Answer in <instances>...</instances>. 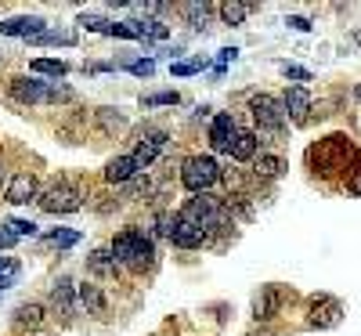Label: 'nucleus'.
<instances>
[{
  "mask_svg": "<svg viewBox=\"0 0 361 336\" xmlns=\"http://www.w3.org/2000/svg\"><path fill=\"white\" fill-rule=\"evenodd\" d=\"M217 15L224 18V25H243L246 15H250V8H246V4H221Z\"/></svg>",
  "mask_w": 361,
  "mask_h": 336,
  "instance_id": "obj_25",
  "label": "nucleus"
},
{
  "mask_svg": "<svg viewBox=\"0 0 361 336\" xmlns=\"http://www.w3.org/2000/svg\"><path fill=\"white\" fill-rule=\"evenodd\" d=\"M76 300H80V296H76L73 279H66V275H62V279L51 286V304H54V311L66 315V318H73V315H76Z\"/></svg>",
  "mask_w": 361,
  "mask_h": 336,
  "instance_id": "obj_14",
  "label": "nucleus"
},
{
  "mask_svg": "<svg viewBox=\"0 0 361 336\" xmlns=\"http://www.w3.org/2000/svg\"><path fill=\"white\" fill-rule=\"evenodd\" d=\"M8 228H11L18 239H33V235H37V224H33V221H22V217H18V221H8Z\"/></svg>",
  "mask_w": 361,
  "mask_h": 336,
  "instance_id": "obj_31",
  "label": "nucleus"
},
{
  "mask_svg": "<svg viewBox=\"0 0 361 336\" xmlns=\"http://www.w3.org/2000/svg\"><path fill=\"white\" fill-rule=\"evenodd\" d=\"M282 105H286V116L293 119V124H307V112H311V90L307 87H286L282 90Z\"/></svg>",
  "mask_w": 361,
  "mask_h": 336,
  "instance_id": "obj_11",
  "label": "nucleus"
},
{
  "mask_svg": "<svg viewBox=\"0 0 361 336\" xmlns=\"http://www.w3.org/2000/svg\"><path fill=\"white\" fill-rule=\"evenodd\" d=\"M112 250V260L119 271H134V275H145L148 268H156V242H152V232H145L141 224H127L119 228L109 242Z\"/></svg>",
  "mask_w": 361,
  "mask_h": 336,
  "instance_id": "obj_1",
  "label": "nucleus"
},
{
  "mask_svg": "<svg viewBox=\"0 0 361 336\" xmlns=\"http://www.w3.org/2000/svg\"><path fill=\"white\" fill-rule=\"evenodd\" d=\"M76 242H80V232H73V228H58L47 235V246H58V250H69Z\"/></svg>",
  "mask_w": 361,
  "mask_h": 336,
  "instance_id": "obj_26",
  "label": "nucleus"
},
{
  "mask_svg": "<svg viewBox=\"0 0 361 336\" xmlns=\"http://www.w3.org/2000/svg\"><path fill=\"white\" fill-rule=\"evenodd\" d=\"M76 296H80V304H83L90 315H102V311L109 308V300H105V293H102L98 282H80V286H76Z\"/></svg>",
  "mask_w": 361,
  "mask_h": 336,
  "instance_id": "obj_18",
  "label": "nucleus"
},
{
  "mask_svg": "<svg viewBox=\"0 0 361 336\" xmlns=\"http://www.w3.org/2000/svg\"><path fill=\"white\" fill-rule=\"evenodd\" d=\"M44 25H47V22L37 18V15H15V18L0 22V37H25V40H33V37L47 33Z\"/></svg>",
  "mask_w": 361,
  "mask_h": 336,
  "instance_id": "obj_12",
  "label": "nucleus"
},
{
  "mask_svg": "<svg viewBox=\"0 0 361 336\" xmlns=\"http://www.w3.org/2000/svg\"><path fill=\"white\" fill-rule=\"evenodd\" d=\"M8 95L18 105H54V102H69L73 90L62 87L58 80H40V76H15L8 83Z\"/></svg>",
  "mask_w": 361,
  "mask_h": 336,
  "instance_id": "obj_3",
  "label": "nucleus"
},
{
  "mask_svg": "<svg viewBox=\"0 0 361 336\" xmlns=\"http://www.w3.org/2000/svg\"><path fill=\"white\" fill-rule=\"evenodd\" d=\"M141 170H137V163H134V156L130 152H123V156H116V160H109L105 163V185H130V181L137 177Z\"/></svg>",
  "mask_w": 361,
  "mask_h": 336,
  "instance_id": "obj_13",
  "label": "nucleus"
},
{
  "mask_svg": "<svg viewBox=\"0 0 361 336\" xmlns=\"http://www.w3.org/2000/svg\"><path fill=\"white\" fill-rule=\"evenodd\" d=\"M18 268V260H11V257H0V271H15Z\"/></svg>",
  "mask_w": 361,
  "mask_h": 336,
  "instance_id": "obj_37",
  "label": "nucleus"
},
{
  "mask_svg": "<svg viewBox=\"0 0 361 336\" xmlns=\"http://www.w3.org/2000/svg\"><path fill=\"white\" fill-rule=\"evenodd\" d=\"M127 69H130L134 76H152V73H156V62H152V58H141V62H130Z\"/></svg>",
  "mask_w": 361,
  "mask_h": 336,
  "instance_id": "obj_35",
  "label": "nucleus"
},
{
  "mask_svg": "<svg viewBox=\"0 0 361 336\" xmlns=\"http://www.w3.org/2000/svg\"><path fill=\"white\" fill-rule=\"evenodd\" d=\"M87 271L90 275H98V279H109V275H116V260H112V250L109 246H98V250H90L87 257Z\"/></svg>",
  "mask_w": 361,
  "mask_h": 336,
  "instance_id": "obj_20",
  "label": "nucleus"
},
{
  "mask_svg": "<svg viewBox=\"0 0 361 336\" xmlns=\"http://www.w3.org/2000/svg\"><path fill=\"white\" fill-rule=\"evenodd\" d=\"M94 124L102 127V134H119V131H127V116H123V109H112V105H102V109H94Z\"/></svg>",
  "mask_w": 361,
  "mask_h": 336,
  "instance_id": "obj_17",
  "label": "nucleus"
},
{
  "mask_svg": "<svg viewBox=\"0 0 361 336\" xmlns=\"http://www.w3.org/2000/svg\"><path fill=\"white\" fill-rule=\"evenodd\" d=\"M357 40H361V33H357Z\"/></svg>",
  "mask_w": 361,
  "mask_h": 336,
  "instance_id": "obj_41",
  "label": "nucleus"
},
{
  "mask_svg": "<svg viewBox=\"0 0 361 336\" xmlns=\"http://www.w3.org/2000/svg\"><path fill=\"white\" fill-rule=\"evenodd\" d=\"M282 73H286V80H300V83H307V80H311V69H304V66H289V62H282Z\"/></svg>",
  "mask_w": 361,
  "mask_h": 336,
  "instance_id": "obj_32",
  "label": "nucleus"
},
{
  "mask_svg": "<svg viewBox=\"0 0 361 336\" xmlns=\"http://www.w3.org/2000/svg\"><path fill=\"white\" fill-rule=\"evenodd\" d=\"M246 336H275L271 329H253V332H246Z\"/></svg>",
  "mask_w": 361,
  "mask_h": 336,
  "instance_id": "obj_38",
  "label": "nucleus"
},
{
  "mask_svg": "<svg viewBox=\"0 0 361 336\" xmlns=\"http://www.w3.org/2000/svg\"><path fill=\"white\" fill-rule=\"evenodd\" d=\"M347 192L350 196H361V152L354 156V167L347 170Z\"/></svg>",
  "mask_w": 361,
  "mask_h": 336,
  "instance_id": "obj_28",
  "label": "nucleus"
},
{
  "mask_svg": "<svg viewBox=\"0 0 361 336\" xmlns=\"http://www.w3.org/2000/svg\"><path fill=\"white\" fill-rule=\"evenodd\" d=\"M354 95H357V102H361V83H357V87H354Z\"/></svg>",
  "mask_w": 361,
  "mask_h": 336,
  "instance_id": "obj_40",
  "label": "nucleus"
},
{
  "mask_svg": "<svg viewBox=\"0 0 361 336\" xmlns=\"http://www.w3.org/2000/svg\"><path fill=\"white\" fill-rule=\"evenodd\" d=\"M214 11H217L214 4H185V8H180V15L188 18V25H192V29H202V25H206V18L214 15Z\"/></svg>",
  "mask_w": 361,
  "mask_h": 336,
  "instance_id": "obj_23",
  "label": "nucleus"
},
{
  "mask_svg": "<svg viewBox=\"0 0 361 336\" xmlns=\"http://www.w3.org/2000/svg\"><path fill=\"white\" fill-rule=\"evenodd\" d=\"M199 69H202V62H173V66H170L173 76H195Z\"/></svg>",
  "mask_w": 361,
  "mask_h": 336,
  "instance_id": "obj_34",
  "label": "nucleus"
},
{
  "mask_svg": "<svg viewBox=\"0 0 361 336\" xmlns=\"http://www.w3.org/2000/svg\"><path fill=\"white\" fill-rule=\"evenodd\" d=\"M257 152H260V134H257V131H238L228 156H231L235 163H250V160H257Z\"/></svg>",
  "mask_w": 361,
  "mask_h": 336,
  "instance_id": "obj_16",
  "label": "nucleus"
},
{
  "mask_svg": "<svg viewBox=\"0 0 361 336\" xmlns=\"http://www.w3.org/2000/svg\"><path fill=\"white\" fill-rule=\"evenodd\" d=\"M286 25L300 29V33H311V18H300V15H289V18H286Z\"/></svg>",
  "mask_w": 361,
  "mask_h": 336,
  "instance_id": "obj_36",
  "label": "nucleus"
},
{
  "mask_svg": "<svg viewBox=\"0 0 361 336\" xmlns=\"http://www.w3.org/2000/svg\"><path fill=\"white\" fill-rule=\"evenodd\" d=\"M282 308V289L279 286H260L257 300H253V318L257 322H271Z\"/></svg>",
  "mask_w": 361,
  "mask_h": 336,
  "instance_id": "obj_15",
  "label": "nucleus"
},
{
  "mask_svg": "<svg viewBox=\"0 0 361 336\" xmlns=\"http://www.w3.org/2000/svg\"><path fill=\"white\" fill-rule=\"evenodd\" d=\"M282 174H286V160H282V156H275V152H264V156H257V170H253L257 181H279Z\"/></svg>",
  "mask_w": 361,
  "mask_h": 336,
  "instance_id": "obj_19",
  "label": "nucleus"
},
{
  "mask_svg": "<svg viewBox=\"0 0 361 336\" xmlns=\"http://www.w3.org/2000/svg\"><path fill=\"white\" fill-rule=\"evenodd\" d=\"M76 25H80V29H87V33H105V29H109V22H105V18H98V15H80V18H76Z\"/></svg>",
  "mask_w": 361,
  "mask_h": 336,
  "instance_id": "obj_30",
  "label": "nucleus"
},
{
  "mask_svg": "<svg viewBox=\"0 0 361 336\" xmlns=\"http://www.w3.org/2000/svg\"><path fill=\"white\" fill-rule=\"evenodd\" d=\"M250 112H253V124H257V131H260L264 138H279V134H286V127H289L286 105H282V98H275V95H253V98H250Z\"/></svg>",
  "mask_w": 361,
  "mask_h": 336,
  "instance_id": "obj_5",
  "label": "nucleus"
},
{
  "mask_svg": "<svg viewBox=\"0 0 361 336\" xmlns=\"http://www.w3.org/2000/svg\"><path fill=\"white\" fill-rule=\"evenodd\" d=\"M44 325V304H22L15 311V329H37Z\"/></svg>",
  "mask_w": 361,
  "mask_h": 336,
  "instance_id": "obj_22",
  "label": "nucleus"
},
{
  "mask_svg": "<svg viewBox=\"0 0 361 336\" xmlns=\"http://www.w3.org/2000/svg\"><path fill=\"white\" fill-rule=\"evenodd\" d=\"M29 44H37V47H44V44H58V47H73L76 44V33H54V29H47V33H40V37H33Z\"/></svg>",
  "mask_w": 361,
  "mask_h": 336,
  "instance_id": "obj_24",
  "label": "nucleus"
},
{
  "mask_svg": "<svg viewBox=\"0 0 361 336\" xmlns=\"http://www.w3.org/2000/svg\"><path fill=\"white\" fill-rule=\"evenodd\" d=\"M11 286V275H0V289H8Z\"/></svg>",
  "mask_w": 361,
  "mask_h": 336,
  "instance_id": "obj_39",
  "label": "nucleus"
},
{
  "mask_svg": "<svg viewBox=\"0 0 361 336\" xmlns=\"http://www.w3.org/2000/svg\"><path fill=\"white\" fill-rule=\"evenodd\" d=\"M235 47H221V54H217V66H214V73L217 76H224V69H228V62H235Z\"/></svg>",
  "mask_w": 361,
  "mask_h": 336,
  "instance_id": "obj_33",
  "label": "nucleus"
},
{
  "mask_svg": "<svg viewBox=\"0 0 361 336\" xmlns=\"http://www.w3.org/2000/svg\"><path fill=\"white\" fill-rule=\"evenodd\" d=\"M238 134V124L231 112H217L214 124H209V148L214 152H231V141Z\"/></svg>",
  "mask_w": 361,
  "mask_h": 336,
  "instance_id": "obj_10",
  "label": "nucleus"
},
{
  "mask_svg": "<svg viewBox=\"0 0 361 336\" xmlns=\"http://www.w3.org/2000/svg\"><path fill=\"white\" fill-rule=\"evenodd\" d=\"M40 210H47V213H76V210H83V192L76 188V185H69L66 177H54L51 185L40 192Z\"/></svg>",
  "mask_w": 361,
  "mask_h": 336,
  "instance_id": "obj_6",
  "label": "nucleus"
},
{
  "mask_svg": "<svg viewBox=\"0 0 361 336\" xmlns=\"http://www.w3.org/2000/svg\"><path fill=\"white\" fill-rule=\"evenodd\" d=\"M180 102V95L177 90H159V95H148V98H141V105L145 109H159V105H177Z\"/></svg>",
  "mask_w": 361,
  "mask_h": 336,
  "instance_id": "obj_27",
  "label": "nucleus"
},
{
  "mask_svg": "<svg viewBox=\"0 0 361 336\" xmlns=\"http://www.w3.org/2000/svg\"><path fill=\"white\" fill-rule=\"evenodd\" d=\"M224 177L221 163L214 156H188L185 163H180V185H185L192 196H206V192H214V185Z\"/></svg>",
  "mask_w": 361,
  "mask_h": 336,
  "instance_id": "obj_4",
  "label": "nucleus"
},
{
  "mask_svg": "<svg viewBox=\"0 0 361 336\" xmlns=\"http://www.w3.org/2000/svg\"><path fill=\"white\" fill-rule=\"evenodd\" d=\"M105 37H119V40H137V33H134V25H130V22H109Z\"/></svg>",
  "mask_w": 361,
  "mask_h": 336,
  "instance_id": "obj_29",
  "label": "nucleus"
},
{
  "mask_svg": "<svg viewBox=\"0 0 361 336\" xmlns=\"http://www.w3.org/2000/svg\"><path fill=\"white\" fill-rule=\"evenodd\" d=\"M69 73V66L62 62V58H33L29 62V76H54V80H62Z\"/></svg>",
  "mask_w": 361,
  "mask_h": 336,
  "instance_id": "obj_21",
  "label": "nucleus"
},
{
  "mask_svg": "<svg viewBox=\"0 0 361 336\" xmlns=\"http://www.w3.org/2000/svg\"><path fill=\"white\" fill-rule=\"evenodd\" d=\"M357 156L347 134H329L325 141H318L314 148H307V167L322 177L336 174V170H350V160Z\"/></svg>",
  "mask_w": 361,
  "mask_h": 336,
  "instance_id": "obj_2",
  "label": "nucleus"
},
{
  "mask_svg": "<svg viewBox=\"0 0 361 336\" xmlns=\"http://www.w3.org/2000/svg\"><path fill=\"white\" fill-rule=\"evenodd\" d=\"M33 199H40L37 174L18 170V174L8 181V188H4V203H11V206H25V203H33Z\"/></svg>",
  "mask_w": 361,
  "mask_h": 336,
  "instance_id": "obj_9",
  "label": "nucleus"
},
{
  "mask_svg": "<svg viewBox=\"0 0 361 336\" xmlns=\"http://www.w3.org/2000/svg\"><path fill=\"white\" fill-rule=\"evenodd\" d=\"M166 141H170V134H166L163 127H145V131H141V138H137L134 148H130V156H134V163H137L141 174L156 163V156L166 148Z\"/></svg>",
  "mask_w": 361,
  "mask_h": 336,
  "instance_id": "obj_7",
  "label": "nucleus"
},
{
  "mask_svg": "<svg viewBox=\"0 0 361 336\" xmlns=\"http://www.w3.org/2000/svg\"><path fill=\"white\" fill-rule=\"evenodd\" d=\"M170 242L177 250H202L209 242V232L202 224H195L192 217H185V213H173V232H170Z\"/></svg>",
  "mask_w": 361,
  "mask_h": 336,
  "instance_id": "obj_8",
  "label": "nucleus"
}]
</instances>
